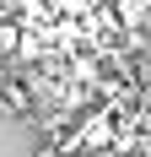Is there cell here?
<instances>
[{"instance_id": "cell-1", "label": "cell", "mask_w": 151, "mask_h": 157, "mask_svg": "<svg viewBox=\"0 0 151 157\" xmlns=\"http://www.w3.org/2000/svg\"><path fill=\"white\" fill-rule=\"evenodd\" d=\"M0 98H6L11 114H38V98H32V87H22V81H0Z\"/></svg>"}]
</instances>
